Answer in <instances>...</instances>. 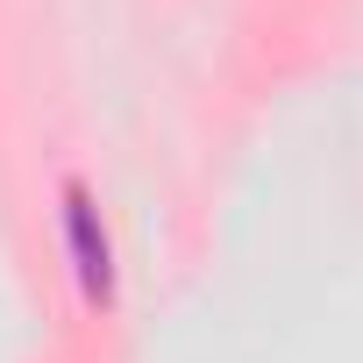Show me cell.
Segmentation results:
<instances>
[{
	"instance_id": "obj_1",
	"label": "cell",
	"mask_w": 363,
	"mask_h": 363,
	"mask_svg": "<svg viewBox=\"0 0 363 363\" xmlns=\"http://www.w3.org/2000/svg\"><path fill=\"white\" fill-rule=\"evenodd\" d=\"M65 228H72V257H79V278L93 285V299H107V278H114V242H107V228L93 221V207H86V193H79V186H72Z\"/></svg>"
}]
</instances>
